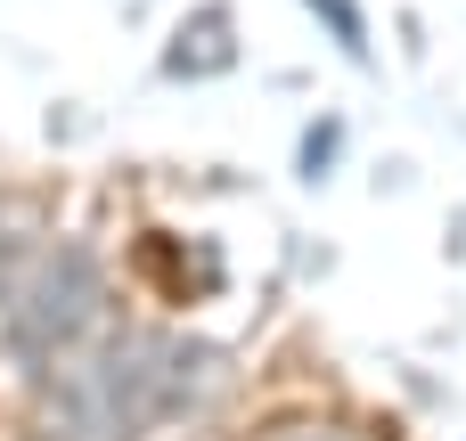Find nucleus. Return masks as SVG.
Listing matches in <instances>:
<instances>
[{"instance_id": "obj_3", "label": "nucleus", "mask_w": 466, "mask_h": 441, "mask_svg": "<svg viewBox=\"0 0 466 441\" xmlns=\"http://www.w3.org/2000/svg\"><path fill=\"white\" fill-rule=\"evenodd\" d=\"M238 49H229V8H197V25H180V49L164 57L172 74H221Z\"/></svg>"}, {"instance_id": "obj_1", "label": "nucleus", "mask_w": 466, "mask_h": 441, "mask_svg": "<svg viewBox=\"0 0 466 441\" xmlns=\"http://www.w3.org/2000/svg\"><path fill=\"white\" fill-rule=\"evenodd\" d=\"M221 360L205 344H180L164 327H123L106 344L66 352L41 376V426L49 441H147L156 426L188 417L213 393Z\"/></svg>"}, {"instance_id": "obj_7", "label": "nucleus", "mask_w": 466, "mask_h": 441, "mask_svg": "<svg viewBox=\"0 0 466 441\" xmlns=\"http://www.w3.org/2000/svg\"><path fill=\"white\" fill-rule=\"evenodd\" d=\"M328 155H336V123H328V131H311V139H303V164H311V180H319V164H328Z\"/></svg>"}, {"instance_id": "obj_4", "label": "nucleus", "mask_w": 466, "mask_h": 441, "mask_svg": "<svg viewBox=\"0 0 466 441\" xmlns=\"http://www.w3.org/2000/svg\"><path fill=\"white\" fill-rule=\"evenodd\" d=\"M303 8H311V16H328V33H336V49L369 65V16H360V0H303Z\"/></svg>"}, {"instance_id": "obj_2", "label": "nucleus", "mask_w": 466, "mask_h": 441, "mask_svg": "<svg viewBox=\"0 0 466 441\" xmlns=\"http://www.w3.org/2000/svg\"><path fill=\"white\" fill-rule=\"evenodd\" d=\"M106 319V270L90 246H49L0 303V344L25 376H49L66 352H82Z\"/></svg>"}, {"instance_id": "obj_5", "label": "nucleus", "mask_w": 466, "mask_h": 441, "mask_svg": "<svg viewBox=\"0 0 466 441\" xmlns=\"http://www.w3.org/2000/svg\"><path fill=\"white\" fill-rule=\"evenodd\" d=\"M262 441H369V434H352V426H328V417H287V426H270Z\"/></svg>"}, {"instance_id": "obj_6", "label": "nucleus", "mask_w": 466, "mask_h": 441, "mask_svg": "<svg viewBox=\"0 0 466 441\" xmlns=\"http://www.w3.org/2000/svg\"><path fill=\"white\" fill-rule=\"evenodd\" d=\"M25 278V237H16V221L0 213V303H8V286Z\"/></svg>"}]
</instances>
